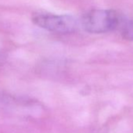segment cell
Returning <instances> with one entry per match:
<instances>
[{
  "mask_svg": "<svg viewBox=\"0 0 133 133\" xmlns=\"http://www.w3.org/2000/svg\"><path fill=\"white\" fill-rule=\"evenodd\" d=\"M32 22L38 27L50 32L58 34H70L77 31L78 21L72 16L36 13L31 17Z\"/></svg>",
  "mask_w": 133,
  "mask_h": 133,
  "instance_id": "2",
  "label": "cell"
},
{
  "mask_svg": "<svg viewBox=\"0 0 133 133\" xmlns=\"http://www.w3.org/2000/svg\"><path fill=\"white\" fill-rule=\"evenodd\" d=\"M121 35L124 39L133 40V19L123 23L121 26Z\"/></svg>",
  "mask_w": 133,
  "mask_h": 133,
  "instance_id": "3",
  "label": "cell"
},
{
  "mask_svg": "<svg viewBox=\"0 0 133 133\" xmlns=\"http://www.w3.org/2000/svg\"><path fill=\"white\" fill-rule=\"evenodd\" d=\"M124 22L114 10L94 9L86 12L81 21L85 31L91 34H103L116 30Z\"/></svg>",
  "mask_w": 133,
  "mask_h": 133,
  "instance_id": "1",
  "label": "cell"
}]
</instances>
